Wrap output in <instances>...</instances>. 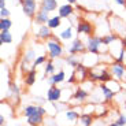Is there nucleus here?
Returning a JSON list of instances; mask_svg holds the SVG:
<instances>
[{"instance_id":"nucleus-1","label":"nucleus","mask_w":126,"mask_h":126,"mask_svg":"<svg viewBox=\"0 0 126 126\" xmlns=\"http://www.w3.org/2000/svg\"><path fill=\"white\" fill-rule=\"evenodd\" d=\"M106 66H108V64L99 63L97 66L89 69V79L93 82H99V84H107L108 81H111L112 76H111L110 67Z\"/></svg>"},{"instance_id":"nucleus-2","label":"nucleus","mask_w":126,"mask_h":126,"mask_svg":"<svg viewBox=\"0 0 126 126\" xmlns=\"http://www.w3.org/2000/svg\"><path fill=\"white\" fill-rule=\"evenodd\" d=\"M45 48L48 51V56L49 59H58L62 58L64 54V48L62 44V38L58 36H52V38H49L48 41H45Z\"/></svg>"},{"instance_id":"nucleus-3","label":"nucleus","mask_w":126,"mask_h":126,"mask_svg":"<svg viewBox=\"0 0 126 126\" xmlns=\"http://www.w3.org/2000/svg\"><path fill=\"white\" fill-rule=\"evenodd\" d=\"M86 52H89V54H94V55H101L103 54V51L106 49V45L103 44V40H101L100 36H89V37H86Z\"/></svg>"},{"instance_id":"nucleus-4","label":"nucleus","mask_w":126,"mask_h":126,"mask_svg":"<svg viewBox=\"0 0 126 126\" xmlns=\"http://www.w3.org/2000/svg\"><path fill=\"white\" fill-rule=\"evenodd\" d=\"M76 34L78 36H85V37H89V36L94 34V26L91 21L85 18H79L77 21L76 25Z\"/></svg>"},{"instance_id":"nucleus-5","label":"nucleus","mask_w":126,"mask_h":126,"mask_svg":"<svg viewBox=\"0 0 126 126\" xmlns=\"http://www.w3.org/2000/svg\"><path fill=\"white\" fill-rule=\"evenodd\" d=\"M110 71H111V76H112L114 79L117 81H123L126 78V64L123 62H118V60H114L110 66Z\"/></svg>"},{"instance_id":"nucleus-6","label":"nucleus","mask_w":126,"mask_h":126,"mask_svg":"<svg viewBox=\"0 0 126 126\" xmlns=\"http://www.w3.org/2000/svg\"><path fill=\"white\" fill-rule=\"evenodd\" d=\"M22 11L28 18H34L37 11L40 10V6H38L37 0H23L22 1Z\"/></svg>"},{"instance_id":"nucleus-7","label":"nucleus","mask_w":126,"mask_h":126,"mask_svg":"<svg viewBox=\"0 0 126 126\" xmlns=\"http://www.w3.org/2000/svg\"><path fill=\"white\" fill-rule=\"evenodd\" d=\"M67 51H69V54H73V55L85 54V52H86V44H85V41H82L79 37L73 38V40L70 41Z\"/></svg>"},{"instance_id":"nucleus-8","label":"nucleus","mask_w":126,"mask_h":126,"mask_svg":"<svg viewBox=\"0 0 126 126\" xmlns=\"http://www.w3.org/2000/svg\"><path fill=\"white\" fill-rule=\"evenodd\" d=\"M36 114H41V115H45L47 110H45L43 106H38V104H28L23 107V115L26 118L32 117V115H36Z\"/></svg>"},{"instance_id":"nucleus-9","label":"nucleus","mask_w":126,"mask_h":126,"mask_svg":"<svg viewBox=\"0 0 126 126\" xmlns=\"http://www.w3.org/2000/svg\"><path fill=\"white\" fill-rule=\"evenodd\" d=\"M36 38L40 41H48L49 38H52V36H54V33H52V29L49 28L48 25H40V28H38V30L36 32Z\"/></svg>"},{"instance_id":"nucleus-10","label":"nucleus","mask_w":126,"mask_h":126,"mask_svg":"<svg viewBox=\"0 0 126 126\" xmlns=\"http://www.w3.org/2000/svg\"><path fill=\"white\" fill-rule=\"evenodd\" d=\"M62 99V88L58 85H51L47 91V101L49 103H56Z\"/></svg>"},{"instance_id":"nucleus-11","label":"nucleus","mask_w":126,"mask_h":126,"mask_svg":"<svg viewBox=\"0 0 126 126\" xmlns=\"http://www.w3.org/2000/svg\"><path fill=\"white\" fill-rule=\"evenodd\" d=\"M73 71H74V74H76V77H77V81L81 82V84L85 82L86 79H89V67H86L85 64H82V63H79Z\"/></svg>"},{"instance_id":"nucleus-12","label":"nucleus","mask_w":126,"mask_h":126,"mask_svg":"<svg viewBox=\"0 0 126 126\" xmlns=\"http://www.w3.org/2000/svg\"><path fill=\"white\" fill-rule=\"evenodd\" d=\"M58 15H60L63 19L71 18V16L74 15V6L70 4V3H66V4L59 6V8H58Z\"/></svg>"},{"instance_id":"nucleus-13","label":"nucleus","mask_w":126,"mask_h":126,"mask_svg":"<svg viewBox=\"0 0 126 126\" xmlns=\"http://www.w3.org/2000/svg\"><path fill=\"white\" fill-rule=\"evenodd\" d=\"M99 91L101 92V94H103V100L106 101V103L112 101L114 96H115V92H114L107 84H99Z\"/></svg>"},{"instance_id":"nucleus-14","label":"nucleus","mask_w":126,"mask_h":126,"mask_svg":"<svg viewBox=\"0 0 126 126\" xmlns=\"http://www.w3.org/2000/svg\"><path fill=\"white\" fill-rule=\"evenodd\" d=\"M49 13L48 11H44V10H38L37 11V14H36V16L33 18V22L36 23V25H47L48 23V21H49Z\"/></svg>"},{"instance_id":"nucleus-15","label":"nucleus","mask_w":126,"mask_h":126,"mask_svg":"<svg viewBox=\"0 0 126 126\" xmlns=\"http://www.w3.org/2000/svg\"><path fill=\"white\" fill-rule=\"evenodd\" d=\"M40 8L44 10V11H48L51 14V13H54V11H58L59 4H58V0H41Z\"/></svg>"},{"instance_id":"nucleus-16","label":"nucleus","mask_w":126,"mask_h":126,"mask_svg":"<svg viewBox=\"0 0 126 126\" xmlns=\"http://www.w3.org/2000/svg\"><path fill=\"white\" fill-rule=\"evenodd\" d=\"M88 96H89V92L86 91L85 88H82V85H79L78 88L76 89L74 94H73V99H74V101H77V103H84V101L88 99Z\"/></svg>"},{"instance_id":"nucleus-17","label":"nucleus","mask_w":126,"mask_h":126,"mask_svg":"<svg viewBox=\"0 0 126 126\" xmlns=\"http://www.w3.org/2000/svg\"><path fill=\"white\" fill-rule=\"evenodd\" d=\"M64 81H66V73L63 71V70H59L58 73H55V74L48 77V82H49L51 85H59V84H62Z\"/></svg>"},{"instance_id":"nucleus-18","label":"nucleus","mask_w":126,"mask_h":126,"mask_svg":"<svg viewBox=\"0 0 126 126\" xmlns=\"http://www.w3.org/2000/svg\"><path fill=\"white\" fill-rule=\"evenodd\" d=\"M36 79H37V69H33L32 67L30 70L25 73V78H23V82H25L26 86H33L36 84Z\"/></svg>"},{"instance_id":"nucleus-19","label":"nucleus","mask_w":126,"mask_h":126,"mask_svg":"<svg viewBox=\"0 0 126 126\" xmlns=\"http://www.w3.org/2000/svg\"><path fill=\"white\" fill-rule=\"evenodd\" d=\"M36 58H37V55H36V51L33 49V48H28V49L23 51L22 62H25L26 64H29V63H33V62H34Z\"/></svg>"},{"instance_id":"nucleus-20","label":"nucleus","mask_w":126,"mask_h":126,"mask_svg":"<svg viewBox=\"0 0 126 126\" xmlns=\"http://www.w3.org/2000/svg\"><path fill=\"white\" fill-rule=\"evenodd\" d=\"M79 112H77L76 110H66L64 111V118H66V121H69L71 125H74V123H77L79 121Z\"/></svg>"},{"instance_id":"nucleus-21","label":"nucleus","mask_w":126,"mask_h":126,"mask_svg":"<svg viewBox=\"0 0 126 126\" xmlns=\"http://www.w3.org/2000/svg\"><path fill=\"white\" fill-rule=\"evenodd\" d=\"M78 122L81 126H92L94 122V115L93 114H89V112H84V114H81Z\"/></svg>"},{"instance_id":"nucleus-22","label":"nucleus","mask_w":126,"mask_h":126,"mask_svg":"<svg viewBox=\"0 0 126 126\" xmlns=\"http://www.w3.org/2000/svg\"><path fill=\"white\" fill-rule=\"evenodd\" d=\"M26 122L29 126H41L44 123V115H41V114L32 115V117L26 118Z\"/></svg>"},{"instance_id":"nucleus-23","label":"nucleus","mask_w":126,"mask_h":126,"mask_svg":"<svg viewBox=\"0 0 126 126\" xmlns=\"http://www.w3.org/2000/svg\"><path fill=\"white\" fill-rule=\"evenodd\" d=\"M64 62H66V64L69 67H71L73 70L76 69L77 66H78L79 63H81V59L78 58V55H73V54H69L66 58H64Z\"/></svg>"},{"instance_id":"nucleus-24","label":"nucleus","mask_w":126,"mask_h":126,"mask_svg":"<svg viewBox=\"0 0 126 126\" xmlns=\"http://www.w3.org/2000/svg\"><path fill=\"white\" fill-rule=\"evenodd\" d=\"M74 29L71 28V26H67L66 29H63L62 32L59 33V37L62 38L63 41H71L73 37H74Z\"/></svg>"},{"instance_id":"nucleus-25","label":"nucleus","mask_w":126,"mask_h":126,"mask_svg":"<svg viewBox=\"0 0 126 126\" xmlns=\"http://www.w3.org/2000/svg\"><path fill=\"white\" fill-rule=\"evenodd\" d=\"M62 19L63 18L60 15H54V16H51V18H49V21H48L47 25L49 26L52 30H55V29L60 28V25H62Z\"/></svg>"},{"instance_id":"nucleus-26","label":"nucleus","mask_w":126,"mask_h":126,"mask_svg":"<svg viewBox=\"0 0 126 126\" xmlns=\"http://www.w3.org/2000/svg\"><path fill=\"white\" fill-rule=\"evenodd\" d=\"M14 40L13 34L10 33V30H1L0 32V43L1 44H11Z\"/></svg>"},{"instance_id":"nucleus-27","label":"nucleus","mask_w":126,"mask_h":126,"mask_svg":"<svg viewBox=\"0 0 126 126\" xmlns=\"http://www.w3.org/2000/svg\"><path fill=\"white\" fill-rule=\"evenodd\" d=\"M8 91H10V94H11V96H13L14 99H16V100H18L19 96H21V88H19V86L16 85L15 82H10Z\"/></svg>"},{"instance_id":"nucleus-28","label":"nucleus","mask_w":126,"mask_h":126,"mask_svg":"<svg viewBox=\"0 0 126 126\" xmlns=\"http://www.w3.org/2000/svg\"><path fill=\"white\" fill-rule=\"evenodd\" d=\"M101 40H103V44L106 47H110L114 41L118 40V34H115V33H108V34H104L101 37Z\"/></svg>"},{"instance_id":"nucleus-29","label":"nucleus","mask_w":126,"mask_h":126,"mask_svg":"<svg viewBox=\"0 0 126 126\" xmlns=\"http://www.w3.org/2000/svg\"><path fill=\"white\" fill-rule=\"evenodd\" d=\"M44 74L48 77L55 74V64H54V62H52V59H48V62L44 64Z\"/></svg>"},{"instance_id":"nucleus-30","label":"nucleus","mask_w":126,"mask_h":126,"mask_svg":"<svg viewBox=\"0 0 126 126\" xmlns=\"http://www.w3.org/2000/svg\"><path fill=\"white\" fill-rule=\"evenodd\" d=\"M48 58L49 56H47V55H40V56H37L34 62L32 63V67H33V69H37L41 64H45V63L48 62Z\"/></svg>"},{"instance_id":"nucleus-31","label":"nucleus","mask_w":126,"mask_h":126,"mask_svg":"<svg viewBox=\"0 0 126 126\" xmlns=\"http://www.w3.org/2000/svg\"><path fill=\"white\" fill-rule=\"evenodd\" d=\"M13 26V21L10 18H0V32L1 30H10Z\"/></svg>"},{"instance_id":"nucleus-32","label":"nucleus","mask_w":126,"mask_h":126,"mask_svg":"<svg viewBox=\"0 0 126 126\" xmlns=\"http://www.w3.org/2000/svg\"><path fill=\"white\" fill-rule=\"evenodd\" d=\"M115 122H117L118 125H121V126H126V115H125V114L118 115V118H117V121H115Z\"/></svg>"},{"instance_id":"nucleus-33","label":"nucleus","mask_w":126,"mask_h":126,"mask_svg":"<svg viewBox=\"0 0 126 126\" xmlns=\"http://www.w3.org/2000/svg\"><path fill=\"white\" fill-rule=\"evenodd\" d=\"M0 18H10V10L7 7L0 8Z\"/></svg>"},{"instance_id":"nucleus-34","label":"nucleus","mask_w":126,"mask_h":126,"mask_svg":"<svg viewBox=\"0 0 126 126\" xmlns=\"http://www.w3.org/2000/svg\"><path fill=\"white\" fill-rule=\"evenodd\" d=\"M66 81H67V84H76V82H78V81H77V77H76V74H74V71L71 73V76H70L69 78L66 79Z\"/></svg>"},{"instance_id":"nucleus-35","label":"nucleus","mask_w":126,"mask_h":126,"mask_svg":"<svg viewBox=\"0 0 126 126\" xmlns=\"http://www.w3.org/2000/svg\"><path fill=\"white\" fill-rule=\"evenodd\" d=\"M114 3L121 7H126V0H114Z\"/></svg>"},{"instance_id":"nucleus-36","label":"nucleus","mask_w":126,"mask_h":126,"mask_svg":"<svg viewBox=\"0 0 126 126\" xmlns=\"http://www.w3.org/2000/svg\"><path fill=\"white\" fill-rule=\"evenodd\" d=\"M4 125H6V118H4V115H0V126Z\"/></svg>"},{"instance_id":"nucleus-37","label":"nucleus","mask_w":126,"mask_h":126,"mask_svg":"<svg viewBox=\"0 0 126 126\" xmlns=\"http://www.w3.org/2000/svg\"><path fill=\"white\" fill-rule=\"evenodd\" d=\"M7 4V0H0V8H4Z\"/></svg>"},{"instance_id":"nucleus-38","label":"nucleus","mask_w":126,"mask_h":126,"mask_svg":"<svg viewBox=\"0 0 126 126\" xmlns=\"http://www.w3.org/2000/svg\"><path fill=\"white\" fill-rule=\"evenodd\" d=\"M77 1H78V0H67V3L73 4V6H74V4H77Z\"/></svg>"},{"instance_id":"nucleus-39","label":"nucleus","mask_w":126,"mask_h":126,"mask_svg":"<svg viewBox=\"0 0 126 126\" xmlns=\"http://www.w3.org/2000/svg\"><path fill=\"white\" fill-rule=\"evenodd\" d=\"M108 126H121V125H118L117 122H111V123H110V125H108Z\"/></svg>"},{"instance_id":"nucleus-40","label":"nucleus","mask_w":126,"mask_h":126,"mask_svg":"<svg viewBox=\"0 0 126 126\" xmlns=\"http://www.w3.org/2000/svg\"><path fill=\"white\" fill-rule=\"evenodd\" d=\"M22 1H23V0H18V3H21V4H22Z\"/></svg>"}]
</instances>
